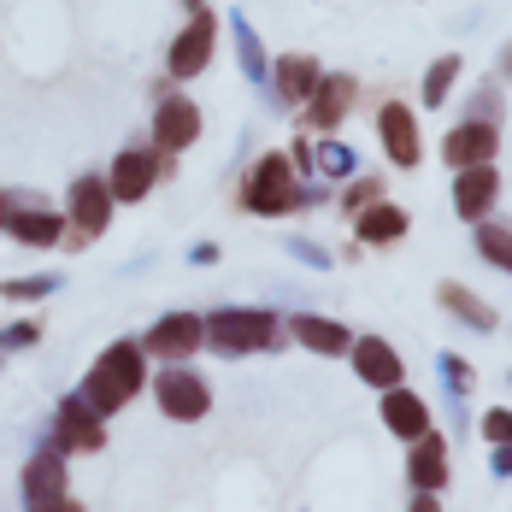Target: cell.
Here are the masks:
<instances>
[{
	"label": "cell",
	"instance_id": "obj_29",
	"mask_svg": "<svg viewBox=\"0 0 512 512\" xmlns=\"http://www.w3.org/2000/svg\"><path fill=\"white\" fill-rule=\"evenodd\" d=\"M42 512H83V507H77L71 495H59V501H48V507H42Z\"/></svg>",
	"mask_w": 512,
	"mask_h": 512
},
{
	"label": "cell",
	"instance_id": "obj_23",
	"mask_svg": "<svg viewBox=\"0 0 512 512\" xmlns=\"http://www.w3.org/2000/svg\"><path fill=\"white\" fill-rule=\"evenodd\" d=\"M442 301H448V307L460 312V318H471V324H483V330H489V324H495V312L483 307V301H471V295H465V289H454V283H448V289H442Z\"/></svg>",
	"mask_w": 512,
	"mask_h": 512
},
{
	"label": "cell",
	"instance_id": "obj_14",
	"mask_svg": "<svg viewBox=\"0 0 512 512\" xmlns=\"http://www.w3.org/2000/svg\"><path fill=\"white\" fill-rule=\"evenodd\" d=\"M412 483L424 489V495H436L442 483H448V448H442V436H418L412 442Z\"/></svg>",
	"mask_w": 512,
	"mask_h": 512
},
{
	"label": "cell",
	"instance_id": "obj_28",
	"mask_svg": "<svg viewBox=\"0 0 512 512\" xmlns=\"http://www.w3.org/2000/svg\"><path fill=\"white\" fill-rule=\"evenodd\" d=\"M495 471H512V442H501V448H495Z\"/></svg>",
	"mask_w": 512,
	"mask_h": 512
},
{
	"label": "cell",
	"instance_id": "obj_2",
	"mask_svg": "<svg viewBox=\"0 0 512 512\" xmlns=\"http://www.w3.org/2000/svg\"><path fill=\"white\" fill-rule=\"evenodd\" d=\"M277 336V318L271 312H212L206 318V342L218 354H254Z\"/></svg>",
	"mask_w": 512,
	"mask_h": 512
},
{
	"label": "cell",
	"instance_id": "obj_1",
	"mask_svg": "<svg viewBox=\"0 0 512 512\" xmlns=\"http://www.w3.org/2000/svg\"><path fill=\"white\" fill-rule=\"evenodd\" d=\"M142 383H148V348L118 342V348H106V354L95 359V371H89V383H83V401L95 412H118Z\"/></svg>",
	"mask_w": 512,
	"mask_h": 512
},
{
	"label": "cell",
	"instance_id": "obj_18",
	"mask_svg": "<svg viewBox=\"0 0 512 512\" xmlns=\"http://www.w3.org/2000/svg\"><path fill=\"white\" fill-rule=\"evenodd\" d=\"M359 236H365V242H395V236H407V212L389 206V201L359 206Z\"/></svg>",
	"mask_w": 512,
	"mask_h": 512
},
{
	"label": "cell",
	"instance_id": "obj_11",
	"mask_svg": "<svg viewBox=\"0 0 512 512\" xmlns=\"http://www.w3.org/2000/svg\"><path fill=\"white\" fill-rule=\"evenodd\" d=\"M383 424H389L395 436L418 442V436L430 430V407H424L418 395H407V389H383Z\"/></svg>",
	"mask_w": 512,
	"mask_h": 512
},
{
	"label": "cell",
	"instance_id": "obj_19",
	"mask_svg": "<svg viewBox=\"0 0 512 512\" xmlns=\"http://www.w3.org/2000/svg\"><path fill=\"white\" fill-rule=\"evenodd\" d=\"M348 101H354V83H348V77L318 83V89H312V124H318V130H330V124L348 112Z\"/></svg>",
	"mask_w": 512,
	"mask_h": 512
},
{
	"label": "cell",
	"instance_id": "obj_25",
	"mask_svg": "<svg viewBox=\"0 0 512 512\" xmlns=\"http://www.w3.org/2000/svg\"><path fill=\"white\" fill-rule=\"evenodd\" d=\"M483 259H495V265L512 271V236L507 230H483Z\"/></svg>",
	"mask_w": 512,
	"mask_h": 512
},
{
	"label": "cell",
	"instance_id": "obj_31",
	"mask_svg": "<svg viewBox=\"0 0 512 512\" xmlns=\"http://www.w3.org/2000/svg\"><path fill=\"white\" fill-rule=\"evenodd\" d=\"M507 77H512V48H507Z\"/></svg>",
	"mask_w": 512,
	"mask_h": 512
},
{
	"label": "cell",
	"instance_id": "obj_3",
	"mask_svg": "<svg viewBox=\"0 0 512 512\" xmlns=\"http://www.w3.org/2000/svg\"><path fill=\"white\" fill-rule=\"evenodd\" d=\"M295 201H301V189H295L289 159H283V154L259 159L254 177H248V206H254V212H289Z\"/></svg>",
	"mask_w": 512,
	"mask_h": 512
},
{
	"label": "cell",
	"instance_id": "obj_5",
	"mask_svg": "<svg viewBox=\"0 0 512 512\" xmlns=\"http://www.w3.org/2000/svg\"><path fill=\"white\" fill-rule=\"evenodd\" d=\"M201 342H206V318H195V312H171V318L154 324V336H148L142 348L159 354V359H183V354H195Z\"/></svg>",
	"mask_w": 512,
	"mask_h": 512
},
{
	"label": "cell",
	"instance_id": "obj_13",
	"mask_svg": "<svg viewBox=\"0 0 512 512\" xmlns=\"http://www.w3.org/2000/svg\"><path fill=\"white\" fill-rule=\"evenodd\" d=\"M354 365H359V377L377 383V389H395V383H401V354H395L389 342H377V336L354 342Z\"/></svg>",
	"mask_w": 512,
	"mask_h": 512
},
{
	"label": "cell",
	"instance_id": "obj_20",
	"mask_svg": "<svg viewBox=\"0 0 512 512\" xmlns=\"http://www.w3.org/2000/svg\"><path fill=\"white\" fill-rule=\"evenodd\" d=\"M312 89H318V65H312L307 53H295V59L277 65V95L283 101H307Z\"/></svg>",
	"mask_w": 512,
	"mask_h": 512
},
{
	"label": "cell",
	"instance_id": "obj_30",
	"mask_svg": "<svg viewBox=\"0 0 512 512\" xmlns=\"http://www.w3.org/2000/svg\"><path fill=\"white\" fill-rule=\"evenodd\" d=\"M412 512H436V501H430V495H424V501H418V507H412Z\"/></svg>",
	"mask_w": 512,
	"mask_h": 512
},
{
	"label": "cell",
	"instance_id": "obj_9",
	"mask_svg": "<svg viewBox=\"0 0 512 512\" xmlns=\"http://www.w3.org/2000/svg\"><path fill=\"white\" fill-rule=\"evenodd\" d=\"M495 195H501L495 171H489V165H465L460 183H454V212H460V218H483V212L495 206Z\"/></svg>",
	"mask_w": 512,
	"mask_h": 512
},
{
	"label": "cell",
	"instance_id": "obj_16",
	"mask_svg": "<svg viewBox=\"0 0 512 512\" xmlns=\"http://www.w3.org/2000/svg\"><path fill=\"white\" fill-rule=\"evenodd\" d=\"M154 177H159V165L148 154H124L112 165V201H142L154 189Z\"/></svg>",
	"mask_w": 512,
	"mask_h": 512
},
{
	"label": "cell",
	"instance_id": "obj_6",
	"mask_svg": "<svg viewBox=\"0 0 512 512\" xmlns=\"http://www.w3.org/2000/svg\"><path fill=\"white\" fill-rule=\"evenodd\" d=\"M71 218H77V236H101L106 218H112V183L83 177V183L71 189Z\"/></svg>",
	"mask_w": 512,
	"mask_h": 512
},
{
	"label": "cell",
	"instance_id": "obj_17",
	"mask_svg": "<svg viewBox=\"0 0 512 512\" xmlns=\"http://www.w3.org/2000/svg\"><path fill=\"white\" fill-rule=\"evenodd\" d=\"M489 154H495V124H460L454 136H448V159L454 165H489Z\"/></svg>",
	"mask_w": 512,
	"mask_h": 512
},
{
	"label": "cell",
	"instance_id": "obj_8",
	"mask_svg": "<svg viewBox=\"0 0 512 512\" xmlns=\"http://www.w3.org/2000/svg\"><path fill=\"white\" fill-rule=\"evenodd\" d=\"M106 430H101V412L89 407V401H65L59 407V448H101Z\"/></svg>",
	"mask_w": 512,
	"mask_h": 512
},
{
	"label": "cell",
	"instance_id": "obj_15",
	"mask_svg": "<svg viewBox=\"0 0 512 512\" xmlns=\"http://www.w3.org/2000/svg\"><path fill=\"white\" fill-rule=\"evenodd\" d=\"M377 130H383V142H389V159H395V165H418V130H412L407 106H383V112H377Z\"/></svg>",
	"mask_w": 512,
	"mask_h": 512
},
{
	"label": "cell",
	"instance_id": "obj_4",
	"mask_svg": "<svg viewBox=\"0 0 512 512\" xmlns=\"http://www.w3.org/2000/svg\"><path fill=\"white\" fill-rule=\"evenodd\" d=\"M154 395H159V407H165V418H183V424L212 407V395H206V383L195 371H165V377H154Z\"/></svg>",
	"mask_w": 512,
	"mask_h": 512
},
{
	"label": "cell",
	"instance_id": "obj_32",
	"mask_svg": "<svg viewBox=\"0 0 512 512\" xmlns=\"http://www.w3.org/2000/svg\"><path fill=\"white\" fill-rule=\"evenodd\" d=\"M0 218H6V206H0Z\"/></svg>",
	"mask_w": 512,
	"mask_h": 512
},
{
	"label": "cell",
	"instance_id": "obj_24",
	"mask_svg": "<svg viewBox=\"0 0 512 512\" xmlns=\"http://www.w3.org/2000/svg\"><path fill=\"white\" fill-rule=\"evenodd\" d=\"M454 71H460V59H442L430 77H424V106H442V95H448V83H454Z\"/></svg>",
	"mask_w": 512,
	"mask_h": 512
},
{
	"label": "cell",
	"instance_id": "obj_27",
	"mask_svg": "<svg viewBox=\"0 0 512 512\" xmlns=\"http://www.w3.org/2000/svg\"><path fill=\"white\" fill-rule=\"evenodd\" d=\"M6 295H12V301H30V295H48V283H42V277H30V283H6Z\"/></svg>",
	"mask_w": 512,
	"mask_h": 512
},
{
	"label": "cell",
	"instance_id": "obj_10",
	"mask_svg": "<svg viewBox=\"0 0 512 512\" xmlns=\"http://www.w3.org/2000/svg\"><path fill=\"white\" fill-rule=\"evenodd\" d=\"M206 59H212V18L195 12V18H189V30L171 42V71H177V77H195Z\"/></svg>",
	"mask_w": 512,
	"mask_h": 512
},
{
	"label": "cell",
	"instance_id": "obj_22",
	"mask_svg": "<svg viewBox=\"0 0 512 512\" xmlns=\"http://www.w3.org/2000/svg\"><path fill=\"white\" fill-rule=\"evenodd\" d=\"M295 336L307 342L312 354H342V348H348V330L330 324V318H295Z\"/></svg>",
	"mask_w": 512,
	"mask_h": 512
},
{
	"label": "cell",
	"instance_id": "obj_7",
	"mask_svg": "<svg viewBox=\"0 0 512 512\" xmlns=\"http://www.w3.org/2000/svg\"><path fill=\"white\" fill-rule=\"evenodd\" d=\"M195 136H201V112H195V101H165V106H159L154 142L165 148V154H183Z\"/></svg>",
	"mask_w": 512,
	"mask_h": 512
},
{
	"label": "cell",
	"instance_id": "obj_12",
	"mask_svg": "<svg viewBox=\"0 0 512 512\" xmlns=\"http://www.w3.org/2000/svg\"><path fill=\"white\" fill-rule=\"evenodd\" d=\"M59 495H65V460L59 454H36L30 471H24V501H30V512H42Z\"/></svg>",
	"mask_w": 512,
	"mask_h": 512
},
{
	"label": "cell",
	"instance_id": "obj_26",
	"mask_svg": "<svg viewBox=\"0 0 512 512\" xmlns=\"http://www.w3.org/2000/svg\"><path fill=\"white\" fill-rule=\"evenodd\" d=\"M483 436H489L495 448H501V442H512V412H489V418H483Z\"/></svg>",
	"mask_w": 512,
	"mask_h": 512
},
{
	"label": "cell",
	"instance_id": "obj_21",
	"mask_svg": "<svg viewBox=\"0 0 512 512\" xmlns=\"http://www.w3.org/2000/svg\"><path fill=\"white\" fill-rule=\"evenodd\" d=\"M6 230H12L18 242H30V248L59 242V218H53V212H6Z\"/></svg>",
	"mask_w": 512,
	"mask_h": 512
}]
</instances>
